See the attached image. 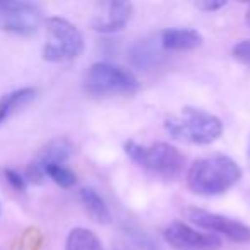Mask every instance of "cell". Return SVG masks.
<instances>
[{
    "instance_id": "cell-1",
    "label": "cell",
    "mask_w": 250,
    "mask_h": 250,
    "mask_svg": "<svg viewBox=\"0 0 250 250\" xmlns=\"http://www.w3.org/2000/svg\"><path fill=\"white\" fill-rule=\"evenodd\" d=\"M242 178V168L233 158L212 154L197 160L187 171V185L202 197L221 195L233 188Z\"/></svg>"
},
{
    "instance_id": "cell-2",
    "label": "cell",
    "mask_w": 250,
    "mask_h": 250,
    "mask_svg": "<svg viewBox=\"0 0 250 250\" xmlns=\"http://www.w3.org/2000/svg\"><path fill=\"white\" fill-rule=\"evenodd\" d=\"M165 129L173 139L195 146H208L221 137L223 122L201 108L185 106L165 120Z\"/></svg>"
},
{
    "instance_id": "cell-3",
    "label": "cell",
    "mask_w": 250,
    "mask_h": 250,
    "mask_svg": "<svg viewBox=\"0 0 250 250\" xmlns=\"http://www.w3.org/2000/svg\"><path fill=\"white\" fill-rule=\"evenodd\" d=\"M83 87L93 98L132 96L139 91V83L124 67L108 62H96L84 74Z\"/></svg>"
},
{
    "instance_id": "cell-4",
    "label": "cell",
    "mask_w": 250,
    "mask_h": 250,
    "mask_svg": "<svg viewBox=\"0 0 250 250\" xmlns=\"http://www.w3.org/2000/svg\"><path fill=\"white\" fill-rule=\"evenodd\" d=\"M125 154L149 173L165 178H173L184 170L185 158L175 146L168 143L139 144L136 141L125 143Z\"/></svg>"
},
{
    "instance_id": "cell-5",
    "label": "cell",
    "mask_w": 250,
    "mask_h": 250,
    "mask_svg": "<svg viewBox=\"0 0 250 250\" xmlns=\"http://www.w3.org/2000/svg\"><path fill=\"white\" fill-rule=\"evenodd\" d=\"M46 31H48V42L43 48V59L46 62H69L83 53V33L70 21L59 18V16L48 18L46 19Z\"/></svg>"
},
{
    "instance_id": "cell-6",
    "label": "cell",
    "mask_w": 250,
    "mask_h": 250,
    "mask_svg": "<svg viewBox=\"0 0 250 250\" xmlns=\"http://www.w3.org/2000/svg\"><path fill=\"white\" fill-rule=\"evenodd\" d=\"M43 22V12L33 2L4 0L0 2V29L19 36H31Z\"/></svg>"
},
{
    "instance_id": "cell-7",
    "label": "cell",
    "mask_w": 250,
    "mask_h": 250,
    "mask_svg": "<svg viewBox=\"0 0 250 250\" xmlns=\"http://www.w3.org/2000/svg\"><path fill=\"white\" fill-rule=\"evenodd\" d=\"M187 218L190 219L194 225H197L201 229L211 233V235L225 236L226 240L233 243H249L250 242V228L245 223L238 221V219L228 218V216L218 214V212L206 211V209L190 208L185 211Z\"/></svg>"
},
{
    "instance_id": "cell-8",
    "label": "cell",
    "mask_w": 250,
    "mask_h": 250,
    "mask_svg": "<svg viewBox=\"0 0 250 250\" xmlns=\"http://www.w3.org/2000/svg\"><path fill=\"white\" fill-rule=\"evenodd\" d=\"M163 236L173 250H219L223 247L221 238L180 221L168 225Z\"/></svg>"
},
{
    "instance_id": "cell-9",
    "label": "cell",
    "mask_w": 250,
    "mask_h": 250,
    "mask_svg": "<svg viewBox=\"0 0 250 250\" xmlns=\"http://www.w3.org/2000/svg\"><path fill=\"white\" fill-rule=\"evenodd\" d=\"M134 16V5L122 0H106L98 2L91 19L94 31L101 35H113L129 24Z\"/></svg>"
},
{
    "instance_id": "cell-10",
    "label": "cell",
    "mask_w": 250,
    "mask_h": 250,
    "mask_svg": "<svg viewBox=\"0 0 250 250\" xmlns=\"http://www.w3.org/2000/svg\"><path fill=\"white\" fill-rule=\"evenodd\" d=\"M74 153V146L69 139L59 137L53 139L38 153V156L29 163L26 170V180L33 184H42L45 180V170L52 165H63Z\"/></svg>"
},
{
    "instance_id": "cell-11",
    "label": "cell",
    "mask_w": 250,
    "mask_h": 250,
    "mask_svg": "<svg viewBox=\"0 0 250 250\" xmlns=\"http://www.w3.org/2000/svg\"><path fill=\"white\" fill-rule=\"evenodd\" d=\"M201 45L202 35L192 28H168L160 35V46L170 52H188Z\"/></svg>"
},
{
    "instance_id": "cell-12",
    "label": "cell",
    "mask_w": 250,
    "mask_h": 250,
    "mask_svg": "<svg viewBox=\"0 0 250 250\" xmlns=\"http://www.w3.org/2000/svg\"><path fill=\"white\" fill-rule=\"evenodd\" d=\"M35 96L36 91L33 87H21V89L4 94L0 98V125L4 124L5 120H9L14 113H18L19 110L28 106L35 100Z\"/></svg>"
},
{
    "instance_id": "cell-13",
    "label": "cell",
    "mask_w": 250,
    "mask_h": 250,
    "mask_svg": "<svg viewBox=\"0 0 250 250\" xmlns=\"http://www.w3.org/2000/svg\"><path fill=\"white\" fill-rule=\"evenodd\" d=\"M79 197L83 206L86 208V211L89 212L91 216L94 218V221L98 223H110L111 219V212L108 209L104 199L100 195V192L93 187H84L81 188Z\"/></svg>"
},
{
    "instance_id": "cell-14",
    "label": "cell",
    "mask_w": 250,
    "mask_h": 250,
    "mask_svg": "<svg viewBox=\"0 0 250 250\" xmlns=\"http://www.w3.org/2000/svg\"><path fill=\"white\" fill-rule=\"evenodd\" d=\"M65 250H104L101 240L96 236V233L87 228H74L67 235Z\"/></svg>"
},
{
    "instance_id": "cell-15",
    "label": "cell",
    "mask_w": 250,
    "mask_h": 250,
    "mask_svg": "<svg viewBox=\"0 0 250 250\" xmlns=\"http://www.w3.org/2000/svg\"><path fill=\"white\" fill-rule=\"evenodd\" d=\"M117 250H160V247L144 233L127 229L122 235Z\"/></svg>"
},
{
    "instance_id": "cell-16",
    "label": "cell",
    "mask_w": 250,
    "mask_h": 250,
    "mask_svg": "<svg viewBox=\"0 0 250 250\" xmlns=\"http://www.w3.org/2000/svg\"><path fill=\"white\" fill-rule=\"evenodd\" d=\"M130 57H132V62L137 67H149L158 62L160 53L156 52V48L147 40H144V42H139L137 45H134Z\"/></svg>"
},
{
    "instance_id": "cell-17",
    "label": "cell",
    "mask_w": 250,
    "mask_h": 250,
    "mask_svg": "<svg viewBox=\"0 0 250 250\" xmlns=\"http://www.w3.org/2000/svg\"><path fill=\"white\" fill-rule=\"evenodd\" d=\"M45 177H48L50 180H53L62 188L74 187L77 182L76 173L70 168H67L65 165H52V167H48L45 170Z\"/></svg>"
},
{
    "instance_id": "cell-18",
    "label": "cell",
    "mask_w": 250,
    "mask_h": 250,
    "mask_svg": "<svg viewBox=\"0 0 250 250\" xmlns=\"http://www.w3.org/2000/svg\"><path fill=\"white\" fill-rule=\"evenodd\" d=\"M2 175H4V178H5V182L9 184V187H12L14 190L24 192L26 187H28V180H26V177L19 173L18 170H12V168H4Z\"/></svg>"
},
{
    "instance_id": "cell-19",
    "label": "cell",
    "mask_w": 250,
    "mask_h": 250,
    "mask_svg": "<svg viewBox=\"0 0 250 250\" xmlns=\"http://www.w3.org/2000/svg\"><path fill=\"white\" fill-rule=\"evenodd\" d=\"M231 55L236 62L250 69V40H242L231 48Z\"/></svg>"
},
{
    "instance_id": "cell-20",
    "label": "cell",
    "mask_w": 250,
    "mask_h": 250,
    "mask_svg": "<svg viewBox=\"0 0 250 250\" xmlns=\"http://www.w3.org/2000/svg\"><path fill=\"white\" fill-rule=\"evenodd\" d=\"M195 7L204 12H216V11H219V9L226 7V2H223V0H219V2L218 0H202V2L195 4Z\"/></svg>"
},
{
    "instance_id": "cell-21",
    "label": "cell",
    "mask_w": 250,
    "mask_h": 250,
    "mask_svg": "<svg viewBox=\"0 0 250 250\" xmlns=\"http://www.w3.org/2000/svg\"><path fill=\"white\" fill-rule=\"evenodd\" d=\"M245 19H247V24L250 26V5H249V9H247V14H245Z\"/></svg>"
},
{
    "instance_id": "cell-22",
    "label": "cell",
    "mask_w": 250,
    "mask_h": 250,
    "mask_svg": "<svg viewBox=\"0 0 250 250\" xmlns=\"http://www.w3.org/2000/svg\"><path fill=\"white\" fill-rule=\"evenodd\" d=\"M0 212H2V204H0Z\"/></svg>"
},
{
    "instance_id": "cell-23",
    "label": "cell",
    "mask_w": 250,
    "mask_h": 250,
    "mask_svg": "<svg viewBox=\"0 0 250 250\" xmlns=\"http://www.w3.org/2000/svg\"><path fill=\"white\" fill-rule=\"evenodd\" d=\"M249 153H250V147H249Z\"/></svg>"
}]
</instances>
